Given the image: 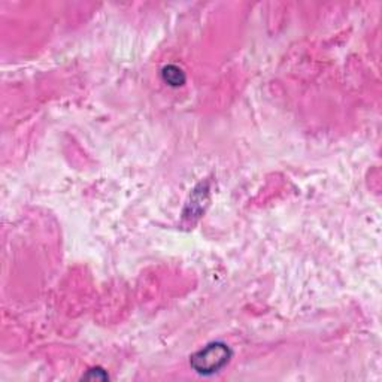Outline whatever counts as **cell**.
<instances>
[{"instance_id": "1", "label": "cell", "mask_w": 382, "mask_h": 382, "mask_svg": "<svg viewBox=\"0 0 382 382\" xmlns=\"http://www.w3.org/2000/svg\"><path fill=\"white\" fill-rule=\"evenodd\" d=\"M230 357L232 351L226 344L212 342L191 357L190 363L191 368H193L197 373L214 375L224 368V366L230 361Z\"/></svg>"}, {"instance_id": "2", "label": "cell", "mask_w": 382, "mask_h": 382, "mask_svg": "<svg viewBox=\"0 0 382 382\" xmlns=\"http://www.w3.org/2000/svg\"><path fill=\"white\" fill-rule=\"evenodd\" d=\"M162 75H163L165 81H166L169 86H172V87H180V86H182V84L185 83V75H184V72H182L180 68L173 66V65L166 66V68L163 69Z\"/></svg>"}]
</instances>
